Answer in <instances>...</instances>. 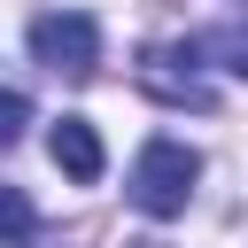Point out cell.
<instances>
[{
  "label": "cell",
  "instance_id": "cell-4",
  "mask_svg": "<svg viewBox=\"0 0 248 248\" xmlns=\"http://www.w3.org/2000/svg\"><path fill=\"white\" fill-rule=\"evenodd\" d=\"M46 155H54V170H62V178H78V186H93V178H101V132H93L85 116H62V124L46 132Z\"/></svg>",
  "mask_w": 248,
  "mask_h": 248
},
{
  "label": "cell",
  "instance_id": "cell-7",
  "mask_svg": "<svg viewBox=\"0 0 248 248\" xmlns=\"http://www.w3.org/2000/svg\"><path fill=\"white\" fill-rule=\"evenodd\" d=\"M217 54H225V70H232V78H248V31H225V39H217Z\"/></svg>",
  "mask_w": 248,
  "mask_h": 248
},
{
  "label": "cell",
  "instance_id": "cell-1",
  "mask_svg": "<svg viewBox=\"0 0 248 248\" xmlns=\"http://www.w3.org/2000/svg\"><path fill=\"white\" fill-rule=\"evenodd\" d=\"M194 178H202V155L186 140H147L140 163H132V178H124V194H132L140 217H178L186 194H194Z\"/></svg>",
  "mask_w": 248,
  "mask_h": 248
},
{
  "label": "cell",
  "instance_id": "cell-6",
  "mask_svg": "<svg viewBox=\"0 0 248 248\" xmlns=\"http://www.w3.org/2000/svg\"><path fill=\"white\" fill-rule=\"evenodd\" d=\"M23 124H31V101H23L16 85H0V147H16V140H23Z\"/></svg>",
  "mask_w": 248,
  "mask_h": 248
},
{
  "label": "cell",
  "instance_id": "cell-2",
  "mask_svg": "<svg viewBox=\"0 0 248 248\" xmlns=\"http://www.w3.org/2000/svg\"><path fill=\"white\" fill-rule=\"evenodd\" d=\"M31 54H39L54 78L85 85V78L101 70V31H93V16L62 8V16H39V23H31Z\"/></svg>",
  "mask_w": 248,
  "mask_h": 248
},
{
  "label": "cell",
  "instance_id": "cell-5",
  "mask_svg": "<svg viewBox=\"0 0 248 248\" xmlns=\"http://www.w3.org/2000/svg\"><path fill=\"white\" fill-rule=\"evenodd\" d=\"M16 240H31V202H23V186H0V248H16Z\"/></svg>",
  "mask_w": 248,
  "mask_h": 248
},
{
  "label": "cell",
  "instance_id": "cell-3",
  "mask_svg": "<svg viewBox=\"0 0 248 248\" xmlns=\"http://www.w3.org/2000/svg\"><path fill=\"white\" fill-rule=\"evenodd\" d=\"M140 85L155 101H170V108H209V85L194 78V46H155L140 62Z\"/></svg>",
  "mask_w": 248,
  "mask_h": 248
}]
</instances>
